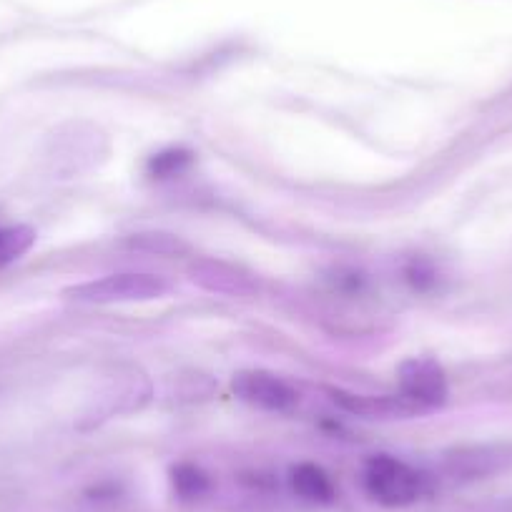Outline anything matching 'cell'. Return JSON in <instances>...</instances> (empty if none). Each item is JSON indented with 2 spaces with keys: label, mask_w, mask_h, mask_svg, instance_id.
<instances>
[{
  "label": "cell",
  "mask_w": 512,
  "mask_h": 512,
  "mask_svg": "<svg viewBox=\"0 0 512 512\" xmlns=\"http://www.w3.org/2000/svg\"><path fill=\"white\" fill-rule=\"evenodd\" d=\"M166 294H169V282L159 274L128 272L68 287L63 297L78 304H131L154 302Z\"/></svg>",
  "instance_id": "1"
},
{
  "label": "cell",
  "mask_w": 512,
  "mask_h": 512,
  "mask_svg": "<svg viewBox=\"0 0 512 512\" xmlns=\"http://www.w3.org/2000/svg\"><path fill=\"white\" fill-rule=\"evenodd\" d=\"M364 490L384 507L412 505L425 492V477L407 462L390 455L369 457L364 465Z\"/></svg>",
  "instance_id": "2"
},
{
  "label": "cell",
  "mask_w": 512,
  "mask_h": 512,
  "mask_svg": "<svg viewBox=\"0 0 512 512\" xmlns=\"http://www.w3.org/2000/svg\"><path fill=\"white\" fill-rule=\"evenodd\" d=\"M231 387L241 402L267 412H289L299 402V392L287 379L264 372V369H244V372L234 374Z\"/></svg>",
  "instance_id": "3"
},
{
  "label": "cell",
  "mask_w": 512,
  "mask_h": 512,
  "mask_svg": "<svg viewBox=\"0 0 512 512\" xmlns=\"http://www.w3.org/2000/svg\"><path fill=\"white\" fill-rule=\"evenodd\" d=\"M400 390L420 410H432L447 402V377L430 357H410L400 364Z\"/></svg>",
  "instance_id": "4"
},
{
  "label": "cell",
  "mask_w": 512,
  "mask_h": 512,
  "mask_svg": "<svg viewBox=\"0 0 512 512\" xmlns=\"http://www.w3.org/2000/svg\"><path fill=\"white\" fill-rule=\"evenodd\" d=\"M334 402L344 407V410L354 412V415L369 417V420H395V417H412L420 412L415 402L407 400L405 395L390 397V395H347V392H332Z\"/></svg>",
  "instance_id": "5"
},
{
  "label": "cell",
  "mask_w": 512,
  "mask_h": 512,
  "mask_svg": "<svg viewBox=\"0 0 512 512\" xmlns=\"http://www.w3.org/2000/svg\"><path fill=\"white\" fill-rule=\"evenodd\" d=\"M191 279L196 284H201L209 292H221V294H251L254 292V282H251L249 274L239 272L236 267H229L224 262H196L189 269Z\"/></svg>",
  "instance_id": "6"
},
{
  "label": "cell",
  "mask_w": 512,
  "mask_h": 512,
  "mask_svg": "<svg viewBox=\"0 0 512 512\" xmlns=\"http://www.w3.org/2000/svg\"><path fill=\"white\" fill-rule=\"evenodd\" d=\"M289 482H292V490L302 500L319 502V505H327V502L334 500L332 480H329L322 467L312 465V462H304V465L294 467L292 475H289Z\"/></svg>",
  "instance_id": "7"
},
{
  "label": "cell",
  "mask_w": 512,
  "mask_h": 512,
  "mask_svg": "<svg viewBox=\"0 0 512 512\" xmlns=\"http://www.w3.org/2000/svg\"><path fill=\"white\" fill-rule=\"evenodd\" d=\"M36 244V231L31 226H0V269H6L16 259H21Z\"/></svg>",
  "instance_id": "8"
},
{
  "label": "cell",
  "mask_w": 512,
  "mask_h": 512,
  "mask_svg": "<svg viewBox=\"0 0 512 512\" xmlns=\"http://www.w3.org/2000/svg\"><path fill=\"white\" fill-rule=\"evenodd\" d=\"M171 485H174V492L181 497V500H199V497H204L206 492H209L211 482H209V475H206L201 467L196 465H176L174 470H171Z\"/></svg>",
  "instance_id": "9"
},
{
  "label": "cell",
  "mask_w": 512,
  "mask_h": 512,
  "mask_svg": "<svg viewBox=\"0 0 512 512\" xmlns=\"http://www.w3.org/2000/svg\"><path fill=\"white\" fill-rule=\"evenodd\" d=\"M131 246L141 251H151V254H181L186 251V244L174 234H164V231H146V234H136L131 239Z\"/></svg>",
  "instance_id": "10"
},
{
  "label": "cell",
  "mask_w": 512,
  "mask_h": 512,
  "mask_svg": "<svg viewBox=\"0 0 512 512\" xmlns=\"http://www.w3.org/2000/svg\"><path fill=\"white\" fill-rule=\"evenodd\" d=\"M191 164V154L189 151H181V149H171L164 151V154L154 156L149 164L151 176H159V179H169V176L181 174L186 166Z\"/></svg>",
  "instance_id": "11"
}]
</instances>
